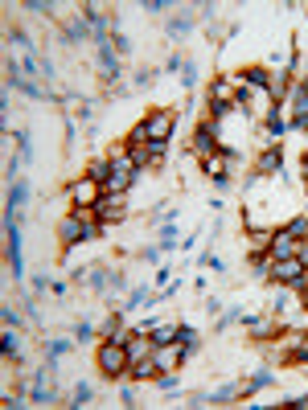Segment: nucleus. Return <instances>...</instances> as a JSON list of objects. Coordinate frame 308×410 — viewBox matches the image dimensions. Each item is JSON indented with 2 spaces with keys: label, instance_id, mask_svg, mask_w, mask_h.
<instances>
[{
  "label": "nucleus",
  "instance_id": "1",
  "mask_svg": "<svg viewBox=\"0 0 308 410\" xmlns=\"http://www.w3.org/2000/svg\"><path fill=\"white\" fill-rule=\"evenodd\" d=\"M95 366H99V378H107V382L123 378V374L132 370V357H128V345H119V341H103V345L95 349Z\"/></svg>",
  "mask_w": 308,
  "mask_h": 410
},
{
  "label": "nucleus",
  "instance_id": "2",
  "mask_svg": "<svg viewBox=\"0 0 308 410\" xmlns=\"http://www.w3.org/2000/svg\"><path fill=\"white\" fill-rule=\"evenodd\" d=\"M128 193H103L99 201H95V218L103 222V226H115V222H123L128 218V201H123Z\"/></svg>",
  "mask_w": 308,
  "mask_h": 410
},
{
  "label": "nucleus",
  "instance_id": "3",
  "mask_svg": "<svg viewBox=\"0 0 308 410\" xmlns=\"http://www.w3.org/2000/svg\"><path fill=\"white\" fill-rule=\"evenodd\" d=\"M95 45H99V70H103V78L107 82H119V57H115V49H111V37L107 33H95Z\"/></svg>",
  "mask_w": 308,
  "mask_h": 410
},
{
  "label": "nucleus",
  "instance_id": "4",
  "mask_svg": "<svg viewBox=\"0 0 308 410\" xmlns=\"http://www.w3.org/2000/svg\"><path fill=\"white\" fill-rule=\"evenodd\" d=\"M173 127H177V115H173V111H148V115H144L148 140H173Z\"/></svg>",
  "mask_w": 308,
  "mask_h": 410
},
{
  "label": "nucleus",
  "instance_id": "5",
  "mask_svg": "<svg viewBox=\"0 0 308 410\" xmlns=\"http://www.w3.org/2000/svg\"><path fill=\"white\" fill-rule=\"evenodd\" d=\"M193 152H198V156H206V160H210V156H222V144H218V123H210V119H206V123L193 131Z\"/></svg>",
  "mask_w": 308,
  "mask_h": 410
},
{
  "label": "nucleus",
  "instance_id": "6",
  "mask_svg": "<svg viewBox=\"0 0 308 410\" xmlns=\"http://www.w3.org/2000/svg\"><path fill=\"white\" fill-rule=\"evenodd\" d=\"M4 238H8V271H12V279L21 283V279H25V259H21V230H16V218L4 222Z\"/></svg>",
  "mask_w": 308,
  "mask_h": 410
},
{
  "label": "nucleus",
  "instance_id": "7",
  "mask_svg": "<svg viewBox=\"0 0 308 410\" xmlns=\"http://www.w3.org/2000/svg\"><path fill=\"white\" fill-rule=\"evenodd\" d=\"M82 226H86V218H82V214H74V209L58 222V238H62V246H66V251H74V246L82 242Z\"/></svg>",
  "mask_w": 308,
  "mask_h": 410
},
{
  "label": "nucleus",
  "instance_id": "8",
  "mask_svg": "<svg viewBox=\"0 0 308 410\" xmlns=\"http://www.w3.org/2000/svg\"><path fill=\"white\" fill-rule=\"evenodd\" d=\"M99 197H103V185L91 181V177H82V181L70 185V201H74V205H95Z\"/></svg>",
  "mask_w": 308,
  "mask_h": 410
},
{
  "label": "nucleus",
  "instance_id": "9",
  "mask_svg": "<svg viewBox=\"0 0 308 410\" xmlns=\"http://www.w3.org/2000/svg\"><path fill=\"white\" fill-rule=\"evenodd\" d=\"M185 353H189V345H181V341H173V345H156V353H152V361H156V366H161V374H165V370H177Z\"/></svg>",
  "mask_w": 308,
  "mask_h": 410
},
{
  "label": "nucleus",
  "instance_id": "10",
  "mask_svg": "<svg viewBox=\"0 0 308 410\" xmlns=\"http://www.w3.org/2000/svg\"><path fill=\"white\" fill-rule=\"evenodd\" d=\"M239 82H247V86H259V90H268L272 94V70L268 66H247V70H239Z\"/></svg>",
  "mask_w": 308,
  "mask_h": 410
},
{
  "label": "nucleus",
  "instance_id": "11",
  "mask_svg": "<svg viewBox=\"0 0 308 410\" xmlns=\"http://www.w3.org/2000/svg\"><path fill=\"white\" fill-rule=\"evenodd\" d=\"M235 90H239V78H218V82L210 86V103L235 107Z\"/></svg>",
  "mask_w": 308,
  "mask_h": 410
},
{
  "label": "nucleus",
  "instance_id": "12",
  "mask_svg": "<svg viewBox=\"0 0 308 410\" xmlns=\"http://www.w3.org/2000/svg\"><path fill=\"white\" fill-rule=\"evenodd\" d=\"M280 168H284L280 148H263V152H259V160H255V177H272V172H280Z\"/></svg>",
  "mask_w": 308,
  "mask_h": 410
},
{
  "label": "nucleus",
  "instance_id": "13",
  "mask_svg": "<svg viewBox=\"0 0 308 410\" xmlns=\"http://www.w3.org/2000/svg\"><path fill=\"white\" fill-rule=\"evenodd\" d=\"M25 197H29V185H25V181H16V185L8 189V201H4V222H12V218H16V209L25 205Z\"/></svg>",
  "mask_w": 308,
  "mask_h": 410
},
{
  "label": "nucleus",
  "instance_id": "14",
  "mask_svg": "<svg viewBox=\"0 0 308 410\" xmlns=\"http://www.w3.org/2000/svg\"><path fill=\"white\" fill-rule=\"evenodd\" d=\"M128 378H132V382H156V378H161V366H156L152 357H148V361H136V366L128 370Z\"/></svg>",
  "mask_w": 308,
  "mask_h": 410
},
{
  "label": "nucleus",
  "instance_id": "15",
  "mask_svg": "<svg viewBox=\"0 0 308 410\" xmlns=\"http://www.w3.org/2000/svg\"><path fill=\"white\" fill-rule=\"evenodd\" d=\"M268 131H272V140H280V136L288 131V119H284V103H272V111H268Z\"/></svg>",
  "mask_w": 308,
  "mask_h": 410
},
{
  "label": "nucleus",
  "instance_id": "16",
  "mask_svg": "<svg viewBox=\"0 0 308 410\" xmlns=\"http://www.w3.org/2000/svg\"><path fill=\"white\" fill-rule=\"evenodd\" d=\"M268 255H272V259H292V255H296V238H288L284 230H276V242H272Z\"/></svg>",
  "mask_w": 308,
  "mask_h": 410
},
{
  "label": "nucleus",
  "instance_id": "17",
  "mask_svg": "<svg viewBox=\"0 0 308 410\" xmlns=\"http://www.w3.org/2000/svg\"><path fill=\"white\" fill-rule=\"evenodd\" d=\"M276 242V230H251V255H268Z\"/></svg>",
  "mask_w": 308,
  "mask_h": 410
},
{
  "label": "nucleus",
  "instance_id": "18",
  "mask_svg": "<svg viewBox=\"0 0 308 410\" xmlns=\"http://www.w3.org/2000/svg\"><path fill=\"white\" fill-rule=\"evenodd\" d=\"M148 337H152V345H173L177 341V324H156Z\"/></svg>",
  "mask_w": 308,
  "mask_h": 410
},
{
  "label": "nucleus",
  "instance_id": "19",
  "mask_svg": "<svg viewBox=\"0 0 308 410\" xmlns=\"http://www.w3.org/2000/svg\"><path fill=\"white\" fill-rule=\"evenodd\" d=\"M230 398H239V386H222V390H210V394H202V398H198V407H202V402H230Z\"/></svg>",
  "mask_w": 308,
  "mask_h": 410
},
{
  "label": "nucleus",
  "instance_id": "20",
  "mask_svg": "<svg viewBox=\"0 0 308 410\" xmlns=\"http://www.w3.org/2000/svg\"><path fill=\"white\" fill-rule=\"evenodd\" d=\"M144 148H148V164H161L169 156V140H148Z\"/></svg>",
  "mask_w": 308,
  "mask_h": 410
},
{
  "label": "nucleus",
  "instance_id": "21",
  "mask_svg": "<svg viewBox=\"0 0 308 410\" xmlns=\"http://www.w3.org/2000/svg\"><path fill=\"white\" fill-rule=\"evenodd\" d=\"M0 353H4V357H16V353H21V337H16V329H8V333L0 337Z\"/></svg>",
  "mask_w": 308,
  "mask_h": 410
},
{
  "label": "nucleus",
  "instance_id": "22",
  "mask_svg": "<svg viewBox=\"0 0 308 410\" xmlns=\"http://www.w3.org/2000/svg\"><path fill=\"white\" fill-rule=\"evenodd\" d=\"M284 234H288V238H296V242H300V238H308V214L292 218V222L284 226Z\"/></svg>",
  "mask_w": 308,
  "mask_h": 410
},
{
  "label": "nucleus",
  "instance_id": "23",
  "mask_svg": "<svg viewBox=\"0 0 308 410\" xmlns=\"http://www.w3.org/2000/svg\"><path fill=\"white\" fill-rule=\"evenodd\" d=\"M107 172H111V160H103V156H99V160H91V168H86V177H91V181H99V185L107 181Z\"/></svg>",
  "mask_w": 308,
  "mask_h": 410
},
{
  "label": "nucleus",
  "instance_id": "24",
  "mask_svg": "<svg viewBox=\"0 0 308 410\" xmlns=\"http://www.w3.org/2000/svg\"><path fill=\"white\" fill-rule=\"evenodd\" d=\"M128 160H132L136 168H148V148H144V144H128Z\"/></svg>",
  "mask_w": 308,
  "mask_h": 410
},
{
  "label": "nucleus",
  "instance_id": "25",
  "mask_svg": "<svg viewBox=\"0 0 308 410\" xmlns=\"http://www.w3.org/2000/svg\"><path fill=\"white\" fill-rule=\"evenodd\" d=\"M156 246H161V251H173V246H177V226H173V222H165V230H161V242H156Z\"/></svg>",
  "mask_w": 308,
  "mask_h": 410
},
{
  "label": "nucleus",
  "instance_id": "26",
  "mask_svg": "<svg viewBox=\"0 0 308 410\" xmlns=\"http://www.w3.org/2000/svg\"><path fill=\"white\" fill-rule=\"evenodd\" d=\"M177 341L193 349V345H198V329H193V324H181V329H177Z\"/></svg>",
  "mask_w": 308,
  "mask_h": 410
},
{
  "label": "nucleus",
  "instance_id": "27",
  "mask_svg": "<svg viewBox=\"0 0 308 410\" xmlns=\"http://www.w3.org/2000/svg\"><path fill=\"white\" fill-rule=\"evenodd\" d=\"M272 382H276V378H272L268 370H263V374H255V382H251V386L243 390V398H247V394H255V390H263V386H272Z\"/></svg>",
  "mask_w": 308,
  "mask_h": 410
},
{
  "label": "nucleus",
  "instance_id": "28",
  "mask_svg": "<svg viewBox=\"0 0 308 410\" xmlns=\"http://www.w3.org/2000/svg\"><path fill=\"white\" fill-rule=\"evenodd\" d=\"M86 402H91V386H86V382H78V386H74V402H70V407H86Z\"/></svg>",
  "mask_w": 308,
  "mask_h": 410
},
{
  "label": "nucleus",
  "instance_id": "29",
  "mask_svg": "<svg viewBox=\"0 0 308 410\" xmlns=\"http://www.w3.org/2000/svg\"><path fill=\"white\" fill-rule=\"evenodd\" d=\"M156 382H161V390H169V394H173V390H181V382H177V378H173V374H161V378H156Z\"/></svg>",
  "mask_w": 308,
  "mask_h": 410
},
{
  "label": "nucleus",
  "instance_id": "30",
  "mask_svg": "<svg viewBox=\"0 0 308 410\" xmlns=\"http://www.w3.org/2000/svg\"><path fill=\"white\" fill-rule=\"evenodd\" d=\"M181 78H185V86H198V66L185 62V74H181Z\"/></svg>",
  "mask_w": 308,
  "mask_h": 410
},
{
  "label": "nucleus",
  "instance_id": "31",
  "mask_svg": "<svg viewBox=\"0 0 308 410\" xmlns=\"http://www.w3.org/2000/svg\"><path fill=\"white\" fill-rule=\"evenodd\" d=\"M16 148H21V156H25V160H29V156H33V144H29V136H25V131H21V136H16Z\"/></svg>",
  "mask_w": 308,
  "mask_h": 410
},
{
  "label": "nucleus",
  "instance_id": "32",
  "mask_svg": "<svg viewBox=\"0 0 308 410\" xmlns=\"http://www.w3.org/2000/svg\"><path fill=\"white\" fill-rule=\"evenodd\" d=\"M115 53H132V41L123 33H115Z\"/></svg>",
  "mask_w": 308,
  "mask_h": 410
},
{
  "label": "nucleus",
  "instance_id": "33",
  "mask_svg": "<svg viewBox=\"0 0 308 410\" xmlns=\"http://www.w3.org/2000/svg\"><path fill=\"white\" fill-rule=\"evenodd\" d=\"M202 263H206V267H210V271H222V259H218V255H210V251H206V255H202Z\"/></svg>",
  "mask_w": 308,
  "mask_h": 410
},
{
  "label": "nucleus",
  "instance_id": "34",
  "mask_svg": "<svg viewBox=\"0 0 308 410\" xmlns=\"http://www.w3.org/2000/svg\"><path fill=\"white\" fill-rule=\"evenodd\" d=\"M91 333H95V324H91V320H82V324H78V329H74V337H78V341H86V337H91Z\"/></svg>",
  "mask_w": 308,
  "mask_h": 410
},
{
  "label": "nucleus",
  "instance_id": "35",
  "mask_svg": "<svg viewBox=\"0 0 308 410\" xmlns=\"http://www.w3.org/2000/svg\"><path fill=\"white\" fill-rule=\"evenodd\" d=\"M144 8H148V12H165V8H169V0H144Z\"/></svg>",
  "mask_w": 308,
  "mask_h": 410
},
{
  "label": "nucleus",
  "instance_id": "36",
  "mask_svg": "<svg viewBox=\"0 0 308 410\" xmlns=\"http://www.w3.org/2000/svg\"><path fill=\"white\" fill-rule=\"evenodd\" d=\"M169 33H173V37H177V33H189V21H185V16H181V21H173V25H169Z\"/></svg>",
  "mask_w": 308,
  "mask_h": 410
},
{
  "label": "nucleus",
  "instance_id": "37",
  "mask_svg": "<svg viewBox=\"0 0 308 410\" xmlns=\"http://www.w3.org/2000/svg\"><path fill=\"white\" fill-rule=\"evenodd\" d=\"M296 259L308 267V238H300V242H296Z\"/></svg>",
  "mask_w": 308,
  "mask_h": 410
},
{
  "label": "nucleus",
  "instance_id": "38",
  "mask_svg": "<svg viewBox=\"0 0 308 410\" xmlns=\"http://www.w3.org/2000/svg\"><path fill=\"white\" fill-rule=\"evenodd\" d=\"M4 324H8V329H16V324H21V316H16L12 308H4Z\"/></svg>",
  "mask_w": 308,
  "mask_h": 410
},
{
  "label": "nucleus",
  "instance_id": "39",
  "mask_svg": "<svg viewBox=\"0 0 308 410\" xmlns=\"http://www.w3.org/2000/svg\"><path fill=\"white\" fill-rule=\"evenodd\" d=\"M119 407H136V394H132V390H119Z\"/></svg>",
  "mask_w": 308,
  "mask_h": 410
},
{
  "label": "nucleus",
  "instance_id": "40",
  "mask_svg": "<svg viewBox=\"0 0 308 410\" xmlns=\"http://www.w3.org/2000/svg\"><path fill=\"white\" fill-rule=\"evenodd\" d=\"M300 90H305V94H308V78H305V82H300Z\"/></svg>",
  "mask_w": 308,
  "mask_h": 410
},
{
  "label": "nucleus",
  "instance_id": "41",
  "mask_svg": "<svg viewBox=\"0 0 308 410\" xmlns=\"http://www.w3.org/2000/svg\"><path fill=\"white\" fill-rule=\"evenodd\" d=\"M305 181H308V156H305Z\"/></svg>",
  "mask_w": 308,
  "mask_h": 410
},
{
  "label": "nucleus",
  "instance_id": "42",
  "mask_svg": "<svg viewBox=\"0 0 308 410\" xmlns=\"http://www.w3.org/2000/svg\"><path fill=\"white\" fill-rule=\"evenodd\" d=\"M305 308H308V304H305Z\"/></svg>",
  "mask_w": 308,
  "mask_h": 410
}]
</instances>
